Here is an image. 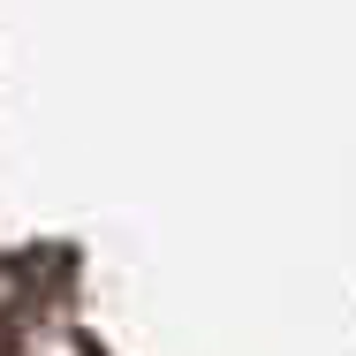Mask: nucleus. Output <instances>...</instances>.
Instances as JSON below:
<instances>
[{
    "instance_id": "obj_1",
    "label": "nucleus",
    "mask_w": 356,
    "mask_h": 356,
    "mask_svg": "<svg viewBox=\"0 0 356 356\" xmlns=\"http://www.w3.org/2000/svg\"><path fill=\"white\" fill-rule=\"evenodd\" d=\"M0 356H15V326H8V311H0Z\"/></svg>"
}]
</instances>
